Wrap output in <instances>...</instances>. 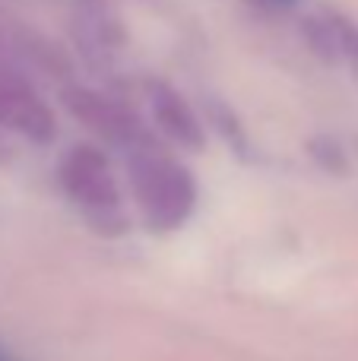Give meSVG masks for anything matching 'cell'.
<instances>
[{"mask_svg": "<svg viewBox=\"0 0 358 361\" xmlns=\"http://www.w3.org/2000/svg\"><path fill=\"white\" fill-rule=\"evenodd\" d=\"M130 193L143 222L152 231H175L194 216L197 180L156 140H140L124 149Z\"/></svg>", "mask_w": 358, "mask_h": 361, "instance_id": "1", "label": "cell"}, {"mask_svg": "<svg viewBox=\"0 0 358 361\" xmlns=\"http://www.w3.org/2000/svg\"><path fill=\"white\" fill-rule=\"evenodd\" d=\"M61 190L76 209L105 235H118L124 228V206H121V184L99 146L76 143L61 156L57 165Z\"/></svg>", "mask_w": 358, "mask_h": 361, "instance_id": "2", "label": "cell"}, {"mask_svg": "<svg viewBox=\"0 0 358 361\" xmlns=\"http://www.w3.org/2000/svg\"><path fill=\"white\" fill-rule=\"evenodd\" d=\"M61 102L67 108V114H73V121H80L89 133H95L99 140H105L111 146L130 149L133 143L152 137L149 127L143 124V118L130 105L99 92V89L67 86L61 92Z\"/></svg>", "mask_w": 358, "mask_h": 361, "instance_id": "3", "label": "cell"}, {"mask_svg": "<svg viewBox=\"0 0 358 361\" xmlns=\"http://www.w3.org/2000/svg\"><path fill=\"white\" fill-rule=\"evenodd\" d=\"M0 130H10L32 143H51L57 133L51 105L35 92L23 70L4 57V42H0Z\"/></svg>", "mask_w": 358, "mask_h": 361, "instance_id": "4", "label": "cell"}, {"mask_svg": "<svg viewBox=\"0 0 358 361\" xmlns=\"http://www.w3.org/2000/svg\"><path fill=\"white\" fill-rule=\"evenodd\" d=\"M143 95H146V105H149L152 124L162 130V137H168L171 143H178L181 149H190V152L203 149L206 133H203L200 114L190 108V102L184 99L171 82L152 76V80H146Z\"/></svg>", "mask_w": 358, "mask_h": 361, "instance_id": "5", "label": "cell"}, {"mask_svg": "<svg viewBox=\"0 0 358 361\" xmlns=\"http://www.w3.org/2000/svg\"><path fill=\"white\" fill-rule=\"evenodd\" d=\"M304 38L323 61H349L358 57V32L340 13H314L304 19Z\"/></svg>", "mask_w": 358, "mask_h": 361, "instance_id": "6", "label": "cell"}, {"mask_svg": "<svg viewBox=\"0 0 358 361\" xmlns=\"http://www.w3.org/2000/svg\"><path fill=\"white\" fill-rule=\"evenodd\" d=\"M247 6H251V10H257V13H289L292 6L298 4V0H245Z\"/></svg>", "mask_w": 358, "mask_h": 361, "instance_id": "7", "label": "cell"}, {"mask_svg": "<svg viewBox=\"0 0 358 361\" xmlns=\"http://www.w3.org/2000/svg\"><path fill=\"white\" fill-rule=\"evenodd\" d=\"M0 361H10V358H6V355H4V352H0Z\"/></svg>", "mask_w": 358, "mask_h": 361, "instance_id": "8", "label": "cell"}]
</instances>
